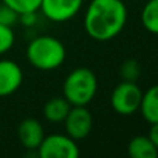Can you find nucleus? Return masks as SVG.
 Masks as SVG:
<instances>
[{"label":"nucleus","mask_w":158,"mask_h":158,"mask_svg":"<svg viewBox=\"0 0 158 158\" xmlns=\"http://www.w3.org/2000/svg\"><path fill=\"white\" fill-rule=\"evenodd\" d=\"M128 21V7L122 0H92L85 11L86 33L97 42L117 38Z\"/></svg>","instance_id":"1"},{"label":"nucleus","mask_w":158,"mask_h":158,"mask_svg":"<svg viewBox=\"0 0 158 158\" xmlns=\"http://www.w3.org/2000/svg\"><path fill=\"white\" fill-rule=\"evenodd\" d=\"M67 50L60 39L50 35L36 36L27 47V58L32 67L40 71H53L65 61Z\"/></svg>","instance_id":"2"},{"label":"nucleus","mask_w":158,"mask_h":158,"mask_svg":"<svg viewBox=\"0 0 158 158\" xmlns=\"http://www.w3.org/2000/svg\"><path fill=\"white\" fill-rule=\"evenodd\" d=\"M98 81L87 67L72 69L63 83V93L71 106H87L97 93Z\"/></svg>","instance_id":"3"},{"label":"nucleus","mask_w":158,"mask_h":158,"mask_svg":"<svg viewBox=\"0 0 158 158\" xmlns=\"http://www.w3.org/2000/svg\"><path fill=\"white\" fill-rule=\"evenodd\" d=\"M143 92L136 82L122 81L112 89L110 104L117 114L129 117L139 111Z\"/></svg>","instance_id":"4"},{"label":"nucleus","mask_w":158,"mask_h":158,"mask_svg":"<svg viewBox=\"0 0 158 158\" xmlns=\"http://www.w3.org/2000/svg\"><path fill=\"white\" fill-rule=\"evenodd\" d=\"M36 153L40 158H78L81 151L77 140L67 133H53L49 136L44 135L42 143L36 148Z\"/></svg>","instance_id":"5"},{"label":"nucleus","mask_w":158,"mask_h":158,"mask_svg":"<svg viewBox=\"0 0 158 158\" xmlns=\"http://www.w3.org/2000/svg\"><path fill=\"white\" fill-rule=\"evenodd\" d=\"M64 122L65 133L74 140H83L93 129V115L87 106H71Z\"/></svg>","instance_id":"6"},{"label":"nucleus","mask_w":158,"mask_h":158,"mask_svg":"<svg viewBox=\"0 0 158 158\" xmlns=\"http://www.w3.org/2000/svg\"><path fill=\"white\" fill-rule=\"evenodd\" d=\"M83 0H42L40 13L53 22H67L81 11Z\"/></svg>","instance_id":"7"},{"label":"nucleus","mask_w":158,"mask_h":158,"mask_svg":"<svg viewBox=\"0 0 158 158\" xmlns=\"http://www.w3.org/2000/svg\"><path fill=\"white\" fill-rule=\"evenodd\" d=\"M24 72L11 60H0V97L11 96L21 87Z\"/></svg>","instance_id":"8"},{"label":"nucleus","mask_w":158,"mask_h":158,"mask_svg":"<svg viewBox=\"0 0 158 158\" xmlns=\"http://www.w3.org/2000/svg\"><path fill=\"white\" fill-rule=\"evenodd\" d=\"M17 135H18L19 143L27 150H36L44 137V129L38 119L27 118L18 125Z\"/></svg>","instance_id":"9"},{"label":"nucleus","mask_w":158,"mask_h":158,"mask_svg":"<svg viewBox=\"0 0 158 158\" xmlns=\"http://www.w3.org/2000/svg\"><path fill=\"white\" fill-rule=\"evenodd\" d=\"M139 111L146 122H158V85H154L143 92Z\"/></svg>","instance_id":"10"},{"label":"nucleus","mask_w":158,"mask_h":158,"mask_svg":"<svg viewBox=\"0 0 158 158\" xmlns=\"http://www.w3.org/2000/svg\"><path fill=\"white\" fill-rule=\"evenodd\" d=\"M128 153L132 158H157L158 150L147 135H137L132 137L128 144Z\"/></svg>","instance_id":"11"},{"label":"nucleus","mask_w":158,"mask_h":158,"mask_svg":"<svg viewBox=\"0 0 158 158\" xmlns=\"http://www.w3.org/2000/svg\"><path fill=\"white\" fill-rule=\"evenodd\" d=\"M69 108H71V104L67 101V98L64 96L63 97H53L44 104L43 115L49 122L60 123L65 119Z\"/></svg>","instance_id":"12"},{"label":"nucleus","mask_w":158,"mask_h":158,"mask_svg":"<svg viewBox=\"0 0 158 158\" xmlns=\"http://www.w3.org/2000/svg\"><path fill=\"white\" fill-rule=\"evenodd\" d=\"M142 24L146 31L158 35V0H148L142 10Z\"/></svg>","instance_id":"13"},{"label":"nucleus","mask_w":158,"mask_h":158,"mask_svg":"<svg viewBox=\"0 0 158 158\" xmlns=\"http://www.w3.org/2000/svg\"><path fill=\"white\" fill-rule=\"evenodd\" d=\"M119 75L122 78V81L128 82H136L142 75V67L140 63L135 58H128L122 63L119 68Z\"/></svg>","instance_id":"14"},{"label":"nucleus","mask_w":158,"mask_h":158,"mask_svg":"<svg viewBox=\"0 0 158 158\" xmlns=\"http://www.w3.org/2000/svg\"><path fill=\"white\" fill-rule=\"evenodd\" d=\"M7 6H10L17 14H24L29 11H39L42 0H2Z\"/></svg>","instance_id":"15"},{"label":"nucleus","mask_w":158,"mask_h":158,"mask_svg":"<svg viewBox=\"0 0 158 158\" xmlns=\"http://www.w3.org/2000/svg\"><path fill=\"white\" fill-rule=\"evenodd\" d=\"M15 42V35L11 27L0 24V56L10 52Z\"/></svg>","instance_id":"16"},{"label":"nucleus","mask_w":158,"mask_h":158,"mask_svg":"<svg viewBox=\"0 0 158 158\" xmlns=\"http://www.w3.org/2000/svg\"><path fill=\"white\" fill-rule=\"evenodd\" d=\"M18 14L6 3H0V24L13 28L18 22Z\"/></svg>","instance_id":"17"},{"label":"nucleus","mask_w":158,"mask_h":158,"mask_svg":"<svg viewBox=\"0 0 158 158\" xmlns=\"http://www.w3.org/2000/svg\"><path fill=\"white\" fill-rule=\"evenodd\" d=\"M18 21L21 22L25 27H32V25L36 24L38 21V11H29V13H24L19 14Z\"/></svg>","instance_id":"18"},{"label":"nucleus","mask_w":158,"mask_h":158,"mask_svg":"<svg viewBox=\"0 0 158 158\" xmlns=\"http://www.w3.org/2000/svg\"><path fill=\"white\" fill-rule=\"evenodd\" d=\"M150 131H148V139L153 142V144L157 147V150H158V122L156 123H150Z\"/></svg>","instance_id":"19"}]
</instances>
